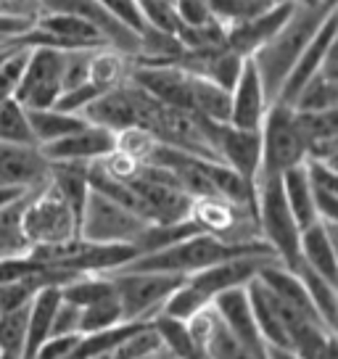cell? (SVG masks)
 <instances>
[{
  "label": "cell",
  "instance_id": "obj_37",
  "mask_svg": "<svg viewBox=\"0 0 338 359\" xmlns=\"http://www.w3.org/2000/svg\"><path fill=\"white\" fill-rule=\"evenodd\" d=\"M79 314H82V309L77 304L61 299L56 306V314H53V323H50V336H77Z\"/></svg>",
  "mask_w": 338,
  "mask_h": 359
},
{
  "label": "cell",
  "instance_id": "obj_3",
  "mask_svg": "<svg viewBox=\"0 0 338 359\" xmlns=\"http://www.w3.org/2000/svg\"><path fill=\"white\" fill-rule=\"evenodd\" d=\"M257 227L259 238L272 248V254L283 267L296 269L302 264L299 254L302 227L285 203L280 177H264L257 182Z\"/></svg>",
  "mask_w": 338,
  "mask_h": 359
},
{
  "label": "cell",
  "instance_id": "obj_19",
  "mask_svg": "<svg viewBox=\"0 0 338 359\" xmlns=\"http://www.w3.org/2000/svg\"><path fill=\"white\" fill-rule=\"evenodd\" d=\"M296 111V109H293ZM302 135H304L306 158L336 164L338 154V109L325 111H296Z\"/></svg>",
  "mask_w": 338,
  "mask_h": 359
},
{
  "label": "cell",
  "instance_id": "obj_17",
  "mask_svg": "<svg viewBox=\"0 0 338 359\" xmlns=\"http://www.w3.org/2000/svg\"><path fill=\"white\" fill-rule=\"evenodd\" d=\"M293 6H296V0H275L257 16L236 24V27H227V48L238 50L241 56H251L257 48H262L280 29V24L291 16Z\"/></svg>",
  "mask_w": 338,
  "mask_h": 359
},
{
  "label": "cell",
  "instance_id": "obj_30",
  "mask_svg": "<svg viewBox=\"0 0 338 359\" xmlns=\"http://www.w3.org/2000/svg\"><path fill=\"white\" fill-rule=\"evenodd\" d=\"M124 323L122 314V304L116 299V291L103 296L98 302L82 306V314H79V336H88V333H101V330H109V327H116Z\"/></svg>",
  "mask_w": 338,
  "mask_h": 359
},
{
  "label": "cell",
  "instance_id": "obj_35",
  "mask_svg": "<svg viewBox=\"0 0 338 359\" xmlns=\"http://www.w3.org/2000/svg\"><path fill=\"white\" fill-rule=\"evenodd\" d=\"M27 53H29V48H16V45H11V50L0 61V103L13 98L19 77H22L24 72V64H27Z\"/></svg>",
  "mask_w": 338,
  "mask_h": 359
},
{
  "label": "cell",
  "instance_id": "obj_42",
  "mask_svg": "<svg viewBox=\"0 0 338 359\" xmlns=\"http://www.w3.org/2000/svg\"><path fill=\"white\" fill-rule=\"evenodd\" d=\"M8 50H11V45H8V40H6V43L0 45V61L6 58V53H8Z\"/></svg>",
  "mask_w": 338,
  "mask_h": 359
},
{
  "label": "cell",
  "instance_id": "obj_6",
  "mask_svg": "<svg viewBox=\"0 0 338 359\" xmlns=\"http://www.w3.org/2000/svg\"><path fill=\"white\" fill-rule=\"evenodd\" d=\"M146 227L148 222L143 217L90 188L85 209L79 214L77 238L103 246H135Z\"/></svg>",
  "mask_w": 338,
  "mask_h": 359
},
{
  "label": "cell",
  "instance_id": "obj_2",
  "mask_svg": "<svg viewBox=\"0 0 338 359\" xmlns=\"http://www.w3.org/2000/svg\"><path fill=\"white\" fill-rule=\"evenodd\" d=\"M336 3L338 0H317V3H299L296 0L291 16L280 24V29L251 53L254 64L259 69L270 103L275 101L283 79L291 72L293 61L302 56V50L315 37L320 24L325 22L330 13H336Z\"/></svg>",
  "mask_w": 338,
  "mask_h": 359
},
{
  "label": "cell",
  "instance_id": "obj_43",
  "mask_svg": "<svg viewBox=\"0 0 338 359\" xmlns=\"http://www.w3.org/2000/svg\"><path fill=\"white\" fill-rule=\"evenodd\" d=\"M0 359H19L16 354H8V351H0Z\"/></svg>",
  "mask_w": 338,
  "mask_h": 359
},
{
  "label": "cell",
  "instance_id": "obj_44",
  "mask_svg": "<svg viewBox=\"0 0 338 359\" xmlns=\"http://www.w3.org/2000/svg\"><path fill=\"white\" fill-rule=\"evenodd\" d=\"M0 257H8V254H3V251H0Z\"/></svg>",
  "mask_w": 338,
  "mask_h": 359
},
{
  "label": "cell",
  "instance_id": "obj_26",
  "mask_svg": "<svg viewBox=\"0 0 338 359\" xmlns=\"http://www.w3.org/2000/svg\"><path fill=\"white\" fill-rule=\"evenodd\" d=\"M130 74V58L114 50L109 45H101L90 53V67H88V82H90L95 90H106L122 85Z\"/></svg>",
  "mask_w": 338,
  "mask_h": 359
},
{
  "label": "cell",
  "instance_id": "obj_12",
  "mask_svg": "<svg viewBox=\"0 0 338 359\" xmlns=\"http://www.w3.org/2000/svg\"><path fill=\"white\" fill-rule=\"evenodd\" d=\"M336 37H338V13H330L325 22L320 24V29L315 32V37L306 43V48L302 50V56L293 61L291 72L283 79L275 101L285 103V106H291V103L296 101V95L302 93V88L320 72L327 53L336 48Z\"/></svg>",
  "mask_w": 338,
  "mask_h": 359
},
{
  "label": "cell",
  "instance_id": "obj_41",
  "mask_svg": "<svg viewBox=\"0 0 338 359\" xmlns=\"http://www.w3.org/2000/svg\"><path fill=\"white\" fill-rule=\"evenodd\" d=\"M19 193H24V191H13V188H0V203L8 201V198H13V196H19Z\"/></svg>",
  "mask_w": 338,
  "mask_h": 359
},
{
  "label": "cell",
  "instance_id": "obj_28",
  "mask_svg": "<svg viewBox=\"0 0 338 359\" xmlns=\"http://www.w3.org/2000/svg\"><path fill=\"white\" fill-rule=\"evenodd\" d=\"M296 275H299V280L304 285L306 296H309V302L315 304L317 314L325 320V325H330L336 330V317H338V296H336V283H330L327 278L323 275H317L315 269L304 267V264H299V267L293 269Z\"/></svg>",
  "mask_w": 338,
  "mask_h": 359
},
{
  "label": "cell",
  "instance_id": "obj_39",
  "mask_svg": "<svg viewBox=\"0 0 338 359\" xmlns=\"http://www.w3.org/2000/svg\"><path fill=\"white\" fill-rule=\"evenodd\" d=\"M29 27H32L29 19H16V16L0 13V40H11V37L22 34L24 29H29Z\"/></svg>",
  "mask_w": 338,
  "mask_h": 359
},
{
  "label": "cell",
  "instance_id": "obj_11",
  "mask_svg": "<svg viewBox=\"0 0 338 359\" xmlns=\"http://www.w3.org/2000/svg\"><path fill=\"white\" fill-rule=\"evenodd\" d=\"M43 11H53V13H72V16H79L88 24H93L98 32H101L103 43L119 50L124 56L137 58L140 53V34L133 32L130 27H124L122 22H116L111 13L101 6V0H40V13Z\"/></svg>",
  "mask_w": 338,
  "mask_h": 359
},
{
  "label": "cell",
  "instance_id": "obj_34",
  "mask_svg": "<svg viewBox=\"0 0 338 359\" xmlns=\"http://www.w3.org/2000/svg\"><path fill=\"white\" fill-rule=\"evenodd\" d=\"M156 143V137L148 130H143V127H127L122 133H114V148L127 154V156H133L140 164H146L148 156L154 154Z\"/></svg>",
  "mask_w": 338,
  "mask_h": 359
},
{
  "label": "cell",
  "instance_id": "obj_36",
  "mask_svg": "<svg viewBox=\"0 0 338 359\" xmlns=\"http://www.w3.org/2000/svg\"><path fill=\"white\" fill-rule=\"evenodd\" d=\"M101 6L111 13L116 22H122L124 27H130L133 32L143 34L148 29L146 22H143V13H140L137 0H101Z\"/></svg>",
  "mask_w": 338,
  "mask_h": 359
},
{
  "label": "cell",
  "instance_id": "obj_15",
  "mask_svg": "<svg viewBox=\"0 0 338 359\" xmlns=\"http://www.w3.org/2000/svg\"><path fill=\"white\" fill-rule=\"evenodd\" d=\"M43 156L56 164V161H82V164H93L103 158L106 154L114 151V133L106 130V127H98V124H85L74 133L58 137L53 143H46L40 146Z\"/></svg>",
  "mask_w": 338,
  "mask_h": 359
},
{
  "label": "cell",
  "instance_id": "obj_8",
  "mask_svg": "<svg viewBox=\"0 0 338 359\" xmlns=\"http://www.w3.org/2000/svg\"><path fill=\"white\" fill-rule=\"evenodd\" d=\"M201 124L217 158L222 164H227L233 172H238L251 188H257L262 161L259 130H243V127H233L230 122H212V119H203V116Z\"/></svg>",
  "mask_w": 338,
  "mask_h": 359
},
{
  "label": "cell",
  "instance_id": "obj_29",
  "mask_svg": "<svg viewBox=\"0 0 338 359\" xmlns=\"http://www.w3.org/2000/svg\"><path fill=\"white\" fill-rule=\"evenodd\" d=\"M27 196H29V191L0 203V251L3 254H24L29 248L22 233V214Z\"/></svg>",
  "mask_w": 338,
  "mask_h": 359
},
{
  "label": "cell",
  "instance_id": "obj_9",
  "mask_svg": "<svg viewBox=\"0 0 338 359\" xmlns=\"http://www.w3.org/2000/svg\"><path fill=\"white\" fill-rule=\"evenodd\" d=\"M61 53L64 50H56V48H29L27 64L13 93V98L24 109H50L58 101L64 90Z\"/></svg>",
  "mask_w": 338,
  "mask_h": 359
},
{
  "label": "cell",
  "instance_id": "obj_24",
  "mask_svg": "<svg viewBox=\"0 0 338 359\" xmlns=\"http://www.w3.org/2000/svg\"><path fill=\"white\" fill-rule=\"evenodd\" d=\"M191 103L193 114L212 122H227L230 119V90L219 88L209 77L191 72Z\"/></svg>",
  "mask_w": 338,
  "mask_h": 359
},
{
  "label": "cell",
  "instance_id": "obj_22",
  "mask_svg": "<svg viewBox=\"0 0 338 359\" xmlns=\"http://www.w3.org/2000/svg\"><path fill=\"white\" fill-rule=\"evenodd\" d=\"M304 169H306V180H309V191H312V201H315V209H317V219L338 224L336 164H325V161L306 158Z\"/></svg>",
  "mask_w": 338,
  "mask_h": 359
},
{
  "label": "cell",
  "instance_id": "obj_23",
  "mask_svg": "<svg viewBox=\"0 0 338 359\" xmlns=\"http://www.w3.org/2000/svg\"><path fill=\"white\" fill-rule=\"evenodd\" d=\"M280 188L285 196V203L291 209L293 219L299 222V227H306L317 219V209L312 201V191H309V180H306L304 164L285 169L280 175Z\"/></svg>",
  "mask_w": 338,
  "mask_h": 359
},
{
  "label": "cell",
  "instance_id": "obj_32",
  "mask_svg": "<svg viewBox=\"0 0 338 359\" xmlns=\"http://www.w3.org/2000/svg\"><path fill=\"white\" fill-rule=\"evenodd\" d=\"M140 13H143V22L148 29H156V32L172 34L177 37L182 29V22L175 8V0H137Z\"/></svg>",
  "mask_w": 338,
  "mask_h": 359
},
{
  "label": "cell",
  "instance_id": "obj_13",
  "mask_svg": "<svg viewBox=\"0 0 338 359\" xmlns=\"http://www.w3.org/2000/svg\"><path fill=\"white\" fill-rule=\"evenodd\" d=\"M50 177V161L43 156L40 146L0 143V188L34 191Z\"/></svg>",
  "mask_w": 338,
  "mask_h": 359
},
{
  "label": "cell",
  "instance_id": "obj_21",
  "mask_svg": "<svg viewBox=\"0 0 338 359\" xmlns=\"http://www.w3.org/2000/svg\"><path fill=\"white\" fill-rule=\"evenodd\" d=\"M296 111H325V109H338V58L336 48L327 53L323 67L315 77L306 82L302 93L291 103Z\"/></svg>",
  "mask_w": 338,
  "mask_h": 359
},
{
  "label": "cell",
  "instance_id": "obj_18",
  "mask_svg": "<svg viewBox=\"0 0 338 359\" xmlns=\"http://www.w3.org/2000/svg\"><path fill=\"white\" fill-rule=\"evenodd\" d=\"M299 254L302 264L315 269L317 275L338 283V262H336V224L315 219L312 224L302 227L299 236Z\"/></svg>",
  "mask_w": 338,
  "mask_h": 359
},
{
  "label": "cell",
  "instance_id": "obj_4",
  "mask_svg": "<svg viewBox=\"0 0 338 359\" xmlns=\"http://www.w3.org/2000/svg\"><path fill=\"white\" fill-rule=\"evenodd\" d=\"M262 137V161H259V177H280L285 169L299 167L306 161L304 135L296 119L293 106L272 101L267 106V114L259 127Z\"/></svg>",
  "mask_w": 338,
  "mask_h": 359
},
{
  "label": "cell",
  "instance_id": "obj_33",
  "mask_svg": "<svg viewBox=\"0 0 338 359\" xmlns=\"http://www.w3.org/2000/svg\"><path fill=\"white\" fill-rule=\"evenodd\" d=\"M27 312L29 304L0 312V351H8L22 359L24 336H27Z\"/></svg>",
  "mask_w": 338,
  "mask_h": 359
},
{
  "label": "cell",
  "instance_id": "obj_40",
  "mask_svg": "<svg viewBox=\"0 0 338 359\" xmlns=\"http://www.w3.org/2000/svg\"><path fill=\"white\" fill-rule=\"evenodd\" d=\"M267 359H302V357H296L291 348H267Z\"/></svg>",
  "mask_w": 338,
  "mask_h": 359
},
{
  "label": "cell",
  "instance_id": "obj_20",
  "mask_svg": "<svg viewBox=\"0 0 338 359\" xmlns=\"http://www.w3.org/2000/svg\"><path fill=\"white\" fill-rule=\"evenodd\" d=\"M58 302H61L58 285H46L32 296L29 312H27V336H24L22 359H34L37 348L50 338V323H53Z\"/></svg>",
  "mask_w": 338,
  "mask_h": 359
},
{
  "label": "cell",
  "instance_id": "obj_5",
  "mask_svg": "<svg viewBox=\"0 0 338 359\" xmlns=\"http://www.w3.org/2000/svg\"><path fill=\"white\" fill-rule=\"evenodd\" d=\"M22 233L27 246H58L77 238V214L72 212L48 180L27 196L22 214Z\"/></svg>",
  "mask_w": 338,
  "mask_h": 359
},
{
  "label": "cell",
  "instance_id": "obj_7",
  "mask_svg": "<svg viewBox=\"0 0 338 359\" xmlns=\"http://www.w3.org/2000/svg\"><path fill=\"white\" fill-rule=\"evenodd\" d=\"M106 275L111 278L116 299L122 304L124 323H151L161 312L169 296L185 280L180 275L133 272V269H111Z\"/></svg>",
  "mask_w": 338,
  "mask_h": 359
},
{
  "label": "cell",
  "instance_id": "obj_14",
  "mask_svg": "<svg viewBox=\"0 0 338 359\" xmlns=\"http://www.w3.org/2000/svg\"><path fill=\"white\" fill-rule=\"evenodd\" d=\"M267 106H270V98H267L259 69L254 64V58L246 56L236 85L230 90V119L227 122L243 130H259Z\"/></svg>",
  "mask_w": 338,
  "mask_h": 359
},
{
  "label": "cell",
  "instance_id": "obj_27",
  "mask_svg": "<svg viewBox=\"0 0 338 359\" xmlns=\"http://www.w3.org/2000/svg\"><path fill=\"white\" fill-rule=\"evenodd\" d=\"M151 325L156 330V336L161 338V346L172 359H206L203 351L196 346V341L191 338V330H188V323L185 320H177V317H169V314L158 312Z\"/></svg>",
  "mask_w": 338,
  "mask_h": 359
},
{
  "label": "cell",
  "instance_id": "obj_31",
  "mask_svg": "<svg viewBox=\"0 0 338 359\" xmlns=\"http://www.w3.org/2000/svg\"><path fill=\"white\" fill-rule=\"evenodd\" d=\"M0 143H19V146H37L34 143L29 114L16 98L0 103Z\"/></svg>",
  "mask_w": 338,
  "mask_h": 359
},
{
  "label": "cell",
  "instance_id": "obj_1",
  "mask_svg": "<svg viewBox=\"0 0 338 359\" xmlns=\"http://www.w3.org/2000/svg\"><path fill=\"white\" fill-rule=\"evenodd\" d=\"M238 257H270L275 259L272 248L264 241H254V243H233L225 238H217L212 233H193L188 238H180L175 243L164 248L148 251V254H137L127 264L119 269H133V272H164V275H180L188 278L198 269H206L225 262V259Z\"/></svg>",
  "mask_w": 338,
  "mask_h": 359
},
{
  "label": "cell",
  "instance_id": "obj_38",
  "mask_svg": "<svg viewBox=\"0 0 338 359\" xmlns=\"http://www.w3.org/2000/svg\"><path fill=\"white\" fill-rule=\"evenodd\" d=\"M175 8H177L182 27H201L215 19V13L209 11L203 0H175Z\"/></svg>",
  "mask_w": 338,
  "mask_h": 359
},
{
  "label": "cell",
  "instance_id": "obj_16",
  "mask_svg": "<svg viewBox=\"0 0 338 359\" xmlns=\"http://www.w3.org/2000/svg\"><path fill=\"white\" fill-rule=\"evenodd\" d=\"M212 306H215L219 323H222L243 346H248L254 354H259V357H267V344L262 341L259 327L254 323V312H251V304H248L246 285L222 291L219 296H215Z\"/></svg>",
  "mask_w": 338,
  "mask_h": 359
},
{
  "label": "cell",
  "instance_id": "obj_25",
  "mask_svg": "<svg viewBox=\"0 0 338 359\" xmlns=\"http://www.w3.org/2000/svg\"><path fill=\"white\" fill-rule=\"evenodd\" d=\"M27 114H29V127H32L37 146L53 143L58 137H64V135L74 133V130L88 124L79 114L61 111L56 106H50V109H27Z\"/></svg>",
  "mask_w": 338,
  "mask_h": 359
},
{
  "label": "cell",
  "instance_id": "obj_10",
  "mask_svg": "<svg viewBox=\"0 0 338 359\" xmlns=\"http://www.w3.org/2000/svg\"><path fill=\"white\" fill-rule=\"evenodd\" d=\"M148 95L143 88H137L133 79H124L122 85L95 95L85 109L82 119L98 127H106L111 133H122L127 127H140L146 116Z\"/></svg>",
  "mask_w": 338,
  "mask_h": 359
}]
</instances>
